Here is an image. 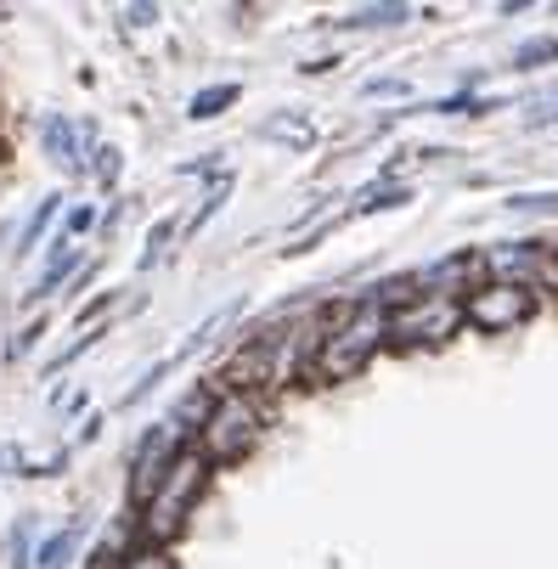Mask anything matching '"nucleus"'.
Listing matches in <instances>:
<instances>
[{
  "label": "nucleus",
  "instance_id": "nucleus-1",
  "mask_svg": "<svg viewBox=\"0 0 558 569\" xmlns=\"http://www.w3.org/2000/svg\"><path fill=\"white\" fill-rule=\"evenodd\" d=\"M383 350H389V310L372 299H339V305H328V333H322V350H316L310 383H322V389L350 383Z\"/></svg>",
  "mask_w": 558,
  "mask_h": 569
},
{
  "label": "nucleus",
  "instance_id": "nucleus-2",
  "mask_svg": "<svg viewBox=\"0 0 558 569\" xmlns=\"http://www.w3.org/2000/svg\"><path fill=\"white\" fill-rule=\"evenodd\" d=\"M271 429V400L266 395H249V389H220L215 383V406L198 429V451L209 468H231L243 462Z\"/></svg>",
  "mask_w": 558,
  "mask_h": 569
},
{
  "label": "nucleus",
  "instance_id": "nucleus-3",
  "mask_svg": "<svg viewBox=\"0 0 558 569\" xmlns=\"http://www.w3.org/2000/svg\"><path fill=\"white\" fill-rule=\"evenodd\" d=\"M209 462H203V451L192 446L170 473H165V485L152 491V502L147 508H136V530H141V547H165L170 552V541L192 525V513H198V502H203V491H209Z\"/></svg>",
  "mask_w": 558,
  "mask_h": 569
},
{
  "label": "nucleus",
  "instance_id": "nucleus-4",
  "mask_svg": "<svg viewBox=\"0 0 558 569\" xmlns=\"http://www.w3.org/2000/svg\"><path fill=\"white\" fill-rule=\"evenodd\" d=\"M187 451H192V435H187L170 412H165V418H158V423L136 440V451H130V513L152 502V491L165 485V473H170Z\"/></svg>",
  "mask_w": 558,
  "mask_h": 569
},
{
  "label": "nucleus",
  "instance_id": "nucleus-5",
  "mask_svg": "<svg viewBox=\"0 0 558 569\" xmlns=\"http://www.w3.org/2000/svg\"><path fill=\"white\" fill-rule=\"evenodd\" d=\"M462 333V305L457 299H412L401 310H389V350L418 356V350H440Z\"/></svg>",
  "mask_w": 558,
  "mask_h": 569
},
{
  "label": "nucleus",
  "instance_id": "nucleus-6",
  "mask_svg": "<svg viewBox=\"0 0 558 569\" xmlns=\"http://www.w3.org/2000/svg\"><path fill=\"white\" fill-rule=\"evenodd\" d=\"M541 310V299L530 288H514V282H480L468 299H462V328L468 333H486V339H502L514 328Z\"/></svg>",
  "mask_w": 558,
  "mask_h": 569
},
{
  "label": "nucleus",
  "instance_id": "nucleus-7",
  "mask_svg": "<svg viewBox=\"0 0 558 569\" xmlns=\"http://www.w3.org/2000/svg\"><path fill=\"white\" fill-rule=\"evenodd\" d=\"M40 147H46V158H57L68 176H91V158H97L102 141H97V124H86V119L46 113L40 119Z\"/></svg>",
  "mask_w": 558,
  "mask_h": 569
},
{
  "label": "nucleus",
  "instance_id": "nucleus-8",
  "mask_svg": "<svg viewBox=\"0 0 558 569\" xmlns=\"http://www.w3.org/2000/svg\"><path fill=\"white\" fill-rule=\"evenodd\" d=\"M418 277H424V293H429V299H457V305H462L474 288H480V282H491V271H486V249H457V254L424 266Z\"/></svg>",
  "mask_w": 558,
  "mask_h": 569
},
{
  "label": "nucleus",
  "instance_id": "nucleus-9",
  "mask_svg": "<svg viewBox=\"0 0 558 569\" xmlns=\"http://www.w3.org/2000/svg\"><path fill=\"white\" fill-rule=\"evenodd\" d=\"M260 136H266V141H282L288 152H310L316 141H322V124H316L310 113H293V108H282V113H271V119L260 124Z\"/></svg>",
  "mask_w": 558,
  "mask_h": 569
},
{
  "label": "nucleus",
  "instance_id": "nucleus-10",
  "mask_svg": "<svg viewBox=\"0 0 558 569\" xmlns=\"http://www.w3.org/2000/svg\"><path fill=\"white\" fill-rule=\"evenodd\" d=\"M412 18H418V7H407V0H383V7H356L350 18H339V29L367 34V29H401Z\"/></svg>",
  "mask_w": 558,
  "mask_h": 569
},
{
  "label": "nucleus",
  "instance_id": "nucleus-11",
  "mask_svg": "<svg viewBox=\"0 0 558 569\" xmlns=\"http://www.w3.org/2000/svg\"><path fill=\"white\" fill-rule=\"evenodd\" d=\"M79 536H86V519H68L62 530H51L34 552V569H68V558L79 552Z\"/></svg>",
  "mask_w": 558,
  "mask_h": 569
},
{
  "label": "nucleus",
  "instance_id": "nucleus-12",
  "mask_svg": "<svg viewBox=\"0 0 558 569\" xmlns=\"http://www.w3.org/2000/svg\"><path fill=\"white\" fill-rule=\"evenodd\" d=\"M181 231H187V226H181L176 214H165V220H158V226L147 231V249L136 254V271H152V266H165V260H170V242H176Z\"/></svg>",
  "mask_w": 558,
  "mask_h": 569
},
{
  "label": "nucleus",
  "instance_id": "nucleus-13",
  "mask_svg": "<svg viewBox=\"0 0 558 569\" xmlns=\"http://www.w3.org/2000/svg\"><path fill=\"white\" fill-rule=\"evenodd\" d=\"M231 187H237V181H231V170H220V176L209 181L203 203H198V209H192V220H187V231H192V237H198V231H203V226H209V220H215V214L231 203Z\"/></svg>",
  "mask_w": 558,
  "mask_h": 569
},
{
  "label": "nucleus",
  "instance_id": "nucleus-14",
  "mask_svg": "<svg viewBox=\"0 0 558 569\" xmlns=\"http://www.w3.org/2000/svg\"><path fill=\"white\" fill-rule=\"evenodd\" d=\"M237 97H243V86H231V79H226V86H203V91L187 102V119H220Z\"/></svg>",
  "mask_w": 558,
  "mask_h": 569
},
{
  "label": "nucleus",
  "instance_id": "nucleus-15",
  "mask_svg": "<svg viewBox=\"0 0 558 569\" xmlns=\"http://www.w3.org/2000/svg\"><path fill=\"white\" fill-rule=\"evenodd\" d=\"M547 62H558V34H530V40L514 46V68H519V73L547 68Z\"/></svg>",
  "mask_w": 558,
  "mask_h": 569
},
{
  "label": "nucleus",
  "instance_id": "nucleus-16",
  "mask_svg": "<svg viewBox=\"0 0 558 569\" xmlns=\"http://www.w3.org/2000/svg\"><path fill=\"white\" fill-rule=\"evenodd\" d=\"M57 209H62V192H51V198H40V209L23 220V237H18V254H34V242L46 237V226L57 220Z\"/></svg>",
  "mask_w": 558,
  "mask_h": 569
},
{
  "label": "nucleus",
  "instance_id": "nucleus-17",
  "mask_svg": "<svg viewBox=\"0 0 558 569\" xmlns=\"http://www.w3.org/2000/svg\"><path fill=\"white\" fill-rule=\"evenodd\" d=\"M502 209L508 214H530V220H552L558 214V192H514V198H502Z\"/></svg>",
  "mask_w": 558,
  "mask_h": 569
},
{
  "label": "nucleus",
  "instance_id": "nucleus-18",
  "mask_svg": "<svg viewBox=\"0 0 558 569\" xmlns=\"http://www.w3.org/2000/svg\"><path fill=\"white\" fill-rule=\"evenodd\" d=\"M7 552H12L7 569H34V552H40V547H34V525H29V519L12 525V547H7Z\"/></svg>",
  "mask_w": 558,
  "mask_h": 569
},
{
  "label": "nucleus",
  "instance_id": "nucleus-19",
  "mask_svg": "<svg viewBox=\"0 0 558 569\" xmlns=\"http://www.w3.org/2000/svg\"><path fill=\"white\" fill-rule=\"evenodd\" d=\"M497 102H486V97H474V91H457V97H440L429 113H468V119H480V113H491Z\"/></svg>",
  "mask_w": 558,
  "mask_h": 569
},
{
  "label": "nucleus",
  "instance_id": "nucleus-20",
  "mask_svg": "<svg viewBox=\"0 0 558 569\" xmlns=\"http://www.w3.org/2000/svg\"><path fill=\"white\" fill-rule=\"evenodd\" d=\"M102 333H108V328H79V339H73V345H68V350H57V356H51V367H46V372H62V367H73V361H79V356H86V350H91V345H97V339H102Z\"/></svg>",
  "mask_w": 558,
  "mask_h": 569
},
{
  "label": "nucleus",
  "instance_id": "nucleus-21",
  "mask_svg": "<svg viewBox=\"0 0 558 569\" xmlns=\"http://www.w3.org/2000/svg\"><path fill=\"white\" fill-rule=\"evenodd\" d=\"M119 170H124V152H119V147H97V158H91V176H97L102 187H113V181H119Z\"/></svg>",
  "mask_w": 558,
  "mask_h": 569
},
{
  "label": "nucleus",
  "instance_id": "nucleus-22",
  "mask_svg": "<svg viewBox=\"0 0 558 569\" xmlns=\"http://www.w3.org/2000/svg\"><path fill=\"white\" fill-rule=\"evenodd\" d=\"M547 124H558V91L536 97V102H530V113H525V130H547Z\"/></svg>",
  "mask_w": 558,
  "mask_h": 569
},
{
  "label": "nucleus",
  "instance_id": "nucleus-23",
  "mask_svg": "<svg viewBox=\"0 0 558 569\" xmlns=\"http://www.w3.org/2000/svg\"><path fill=\"white\" fill-rule=\"evenodd\" d=\"M119 569H176V563H170V552H165V547H136Z\"/></svg>",
  "mask_w": 558,
  "mask_h": 569
},
{
  "label": "nucleus",
  "instance_id": "nucleus-24",
  "mask_svg": "<svg viewBox=\"0 0 558 569\" xmlns=\"http://www.w3.org/2000/svg\"><path fill=\"white\" fill-rule=\"evenodd\" d=\"M91 226H97V209H91V203H73V209H68V220H62V237H73V242H79Z\"/></svg>",
  "mask_w": 558,
  "mask_h": 569
},
{
  "label": "nucleus",
  "instance_id": "nucleus-25",
  "mask_svg": "<svg viewBox=\"0 0 558 569\" xmlns=\"http://www.w3.org/2000/svg\"><path fill=\"white\" fill-rule=\"evenodd\" d=\"M407 91L412 86H407V79H395V73L389 79H367V97H407Z\"/></svg>",
  "mask_w": 558,
  "mask_h": 569
},
{
  "label": "nucleus",
  "instance_id": "nucleus-26",
  "mask_svg": "<svg viewBox=\"0 0 558 569\" xmlns=\"http://www.w3.org/2000/svg\"><path fill=\"white\" fill-rule=\"evenodd\" d=\"M40 333H46V321H29V328H23V333L12 339V356H29V350L40 345Z\"/></svg>",
  "mask_w": 558,
  "mask_h": 569
},
{
  "label": "nucleus",
  "instance_id": "nucleus-27",
  "mask_svg": "<svg viewBox=\"0 0 558 569\" xmlns=\"http://www.w3.org/2000/svg\"><path fill=\"white\" fill-rule=\"evenodd\" d=\"M124 23H130V29H147V23H158V7H130Z\"/></svg>",
  "mask_w": 558,
  "mask_h": 569
},
{
  "label": "nucleus",
  "instance_id": "nucleus-28",
  "mask_svg": "<svg viewBox=\"0 0 558 569\" xmlns=\"http://www.w3.org/2000/svg\"><path fill=\"white\" fill-rule=\"evenodd\" d=\"M552 18H558V12H552Z\"/></svg>",
  "mask_w": 558,
  "mask_h": 569
}]
</instances>
